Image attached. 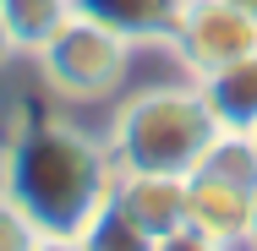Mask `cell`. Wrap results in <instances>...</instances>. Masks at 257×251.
I'll list each match as a JSON object with an SVG mask.
<instances>
[{
	"instance_id": "cell-10",
	"label": "cell",
	"mask_w": 257,
	"mask_h": 251,
	"mask_svg": "<svg viewBox=\"0 0 257 251\" xmlns=\"http://www.w3.org/2000/svg\"><path fill=\"white\" fill-rule=\"evenodd\" d=\"M192 175H213V180H230L241 191H257V137L252 131H219Z\"/></svg>"
},
{
	"instance_id": "cell-6",
	"label": "cell",
	"mask_w": 257,
	"mask_h": 251,
	"mask_svg": "<svg viewBox=\"0 0 257 251\" xmlns=\"http://www.w3.org/2000/svg\"><path fill=\"white\" fill-rule=\"evenodd\" d=\"M186 224L203 229L219 246L246 240L252 235V191L213 180V175H186Z\"/></svg>"
},
{
	"instance_id": "cell-3",
	"label": "cell",
	"mask_w": 257,
	"mask_h": 251,
	"mask_svg": "<svg viewBox=\"0 0 257 251\" xmlns=\"http://www.w3.org/2000/svg\"><path fill=\"white\" fill-rule=\"evenodd\" d=\"M28 66H33V77H39L44 104L93 115V109H109V104L132 88L137 44H132L126 33H115L109 22H99V17L71 11V17L60 22V33H55Z\"/></svg>"
},
{
	"instance_id": "cell-17",
	"label": "cell",
	"mask_w": 257,
	"mask_h": 251,
	"mask_svg": "<svg viewBox=\"0 0 257 251\" xmlns=\"http://www.w3.org/2000/svg\"><path fill=\"white\" fill-rule=\"evenodd\" d=\"M252 137H257V131H252Z\"/></svg>"
},
{
	"instance_id": "cell-4",
	"label": "cell",
	"mask_w": 257,
	"mask_h": 251,
	"mask_svg": "<svg viewBox=\"0 0 257 251\" xmlns=\"http://www.w3.org/2000/svg\"><path fill=\"white\" fill-rule=\"evenodd\" d=\"M164 50L197 82V77H208V71H219V66L257 50V17L246 6H235V0H186L175 28H170V39H164Z\"/></svg>"
},
{
	"instance_id": "cell-1",
	"label": "cell",
	"mask_w": 257,
	"mask_h": 251,
	"mask_svg": "<svg viewBox=\"0 0 257 251\" xmlns=\"http://www.w3.org/2000/svg\"><path fill=\"white\" fill-rule=\"evenodd\" d=\"M115 158L104 131L77 109H28L11 120L0 153V191L28 213L39 235H82L115 191Z\"/></svg>"
},
{
	"instance_id": "cell-5",
	"label": "cell",
	"mask_w": 257,
	"mask_h": 251,
	"mask_svg": "<svg viewBox=\"0 0 257 251\" xmlns=\"http://www.w3.org/2000/svg\"><path fill=\"white\" fill-rule=\"evenodd\" d=\"M109 202L143 229V235H175L186 229V175H159V169H120Z\"/></svg>"
},
{
	"instance_id": "cell-7",
	"label": "cell",
	"mask_w": 257,
	"mask_h": 251,
	"mask_svg": "<svg viewBox=\"0 0 257 251\" xmlns=\"http://www.w3.org/2000/svg\"><path fill=\"white\" fill-rule=\"evenodd\" d=\"M197 88H203L219 131H257V50L197 77Z\"/></svg>"
},
{
	"instance_id": "cell-15",
	"label": "cell",
	"mask_w": 257,
	"mask_h": 251,
	"mask_svg": "<svg viewBox=\"0 0 257 251\" xmlns=\"http://www.w3.org/2000/svg\"><path fill=\"white\" fill-rule=\"evenodd\" d=\"M6 131H11V126H6V120H0V153H6Z\"/></svg>"
},
{
	"instance_id": "cell-12",
	"label": "cell",
	"mask_w": 257,
	"mask_h": 251,
	"mask_svg": "<svg viewBox=\"0 0 257 251\" xmlns=\"http://www.w3.org/2000/svg\"><path fill=\"white\" fill-rule=\"evenodd\" d=\"M33 240H39V229L28 224V213L0 191V251H28Z\"/></svg>"
},
{
	"instance_id": "cell-13",
	"label": "cell",
	"mask_w": 257,
	"mask_h": 251,
	"mask_svg": "<svg viewBox=\"0 0 257 251\" xmlns=\"http://www.w3.org/2000/svg\"><path fill=\"white\" fill-rule=\"evenodd\" d=\"M154 251H224V246H219V240H208L203 229H192V224H186V229H175V235L154 240Z\"/></svg>"
},
{
	"instance_id": "cell-14",
	"label": "cell",
	"mask_w": 257,
	"mask_h": 251,
	"mask_svg": "<svg viewBox=\"0 0 257 251\" xmlns=\"http://www.w3.org/2000/svg\"><path fill=\"white\" fill-rule=\"evenodd\" d=\"M28 251H88V246H82V235H39Z\"/></svg>"
},
{
	"instance_id": "cell-8",
	"label": "cell",
	"mask_w": 257,
	"mask_h": 251,
	"mask_svg": "<svg viewBox=\"0 0 257 251\" xmlns=\"http://www.w3.org/2000/svg\"><path fill=\"white\" fill-rule=\"evenodd\" d=\"M186 0H77V11L109 22L115 33H126L132 44H164L175 17Z\"/></svg>"
},
{
	"instance_id": "cell-11",
	"label": "cell",
	"mask_w": 257,
	"mask_h": 251,
	"mask_svg": "<svg viewBox=\"0 0 257 251\" xmlns=\"http://www.w3.org/2000/svg\"><path fill=\"white\" fill-rule=\"evenodd\" d=\"M82 246H88V251H154V235H143V229L109 202L99 218L82 229Z\"/></svg>"
},
{
	"instance_id": "cell-16",
	"label": "cell",
	"mask_w": 257,
	"mask_h": 251,
	"mask_svg": "<svg viewBox=\"0 0 257 251\" xmlns=\"http://www.w3.org/2000/svg\"><path fill=\"white\" fill-rule=\"evenodd\" d=\"M235 6H246V11H252V17H257V0H235Z\"/></svg>"
},
{
	"instance_id": "cell-2",
	"label": "cell",
	"mask_w": 257,
	"mask_h": 251,
	"mask_svg": "<svg viewBox=\"0 0 257 251\" xmlns=\"http://www.w3.org/2000/svg\"><path fill=\"white\" fill-rule=\"evenodd\" d=\"M115 169H159V175H192L208 142L219 137V120L208 109L203 88L181 71L132 82L99 120Z\"/></svg>"
},
{
	"instance_id": "cell-9",
	"label": "cell",
	"mask_w": 257,
	"mask_h": 251,
	"mask_svg": "<svg viewBox=\"0 0 257 251\" xmlns=\"http://www.w3.org/2000/svg\"><path fill=\"white\" fill-rule=\"evenodd\" d=\"M77 11V0H0V22H6V39L17 60H33V55L60 33V22Z\"/></svg>"
}]
</instances>
